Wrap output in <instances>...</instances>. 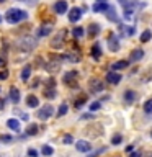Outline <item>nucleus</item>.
Instances as JSON below:
<instances>
[{
	"label": "nucleus",
	"mask_w": 152,
	"mask_h": 157,
	"mask_svg": "<svg viewBox=\"0 0 152 157\" xmlns=\"http://www.w3.org/2000/svg\"><path fill=\"white\" fill-rule=\"evenodd\" d=\"M28 18V12H25V10H20V8H10L7 15H5V20H7L8 23H20L21 20H26Z\"/></svg>",
	"instance_id": "obj_1"
},
{
	"label": "nucleus",
	"mask_w": 152,
	"mask_h": 157,
	"mask_svg": "<svg viewBox=\"0 0 152 157\" xmlns=\"http://www.w3.org/2000/svg\"><path fill=\"white\" fill-rule=\"evenodd\" d=\"M17 48L21 49L23 52H29L36 48V41L33 38H20L17 41Z\"/></svg>",
	"instance_id": "obj_2"
},
{
	"label": "nucleus",
	"mask_w": 152,
	"mask_h": 157,
	"mask_svg": "<svg viewBox=\"0 0 152 157\" xmlns=\"http://www.w3.org/2000/svg\"><path fill=\"white\" fill-rule=\"evenodd\" d=\"M52 115H54V106L52 105H44L41 110L38 111V118L41 121H46L48 118H51Z\"/></svg>",
	"instance_id": "obj_3"
},
{
	"label": "nucleus",
	"mask_w": 152,
	"mask_h": 157,
	"mask_svg": "<svg viewBox=\"0 0 152 157\" xmlns=\"http://www.w3.org/2000/svg\"><path fill=\"white\" fill-rule=\"evenodd\" d=\"M80 18H82V8L74 7L70 12H69V21H70V23H77Z\"/></svg>",
	"instance_id": "obj_4"
},
{
	"label": "nucleus",
	"mask_w": 152,
	"mask_h": 157,
	"mask_svg": "<svg viewBox=\"0 0 152 157\" xmlns=\"http://www.w3.org/2000/svg\"><path fill=\"white\" fill-rule=\"evenodd\" d=\"M88 87H90V92H93V93H100L103 90V83L100 82V78H90Z\"/></svg>",
	"instance_id": "obj_5"
},
{
	"label": "nucleus",
	"mask_w": 152,
	"mask_h": 157,
	"mask_svg": "<svg viewBox=\"0 0 152 157\" xmlns=\"http://www.w3.org/2000/svg\"><path fill=\"white\" fill-rule=\"evenodd\" d=\"M67 0H57L56 3H54V12H56L57 15H62L67 12Z\"/></svg>",
	"instance_id": "obj_6"
},
{
	"label": "nucleus",
	"mask_w": 152,
	"mask_h": 157,
	"mask_svg": "<svg viewBox=\"0 0 152 157\" xmlns=\"http://www.w3.org/2000/svg\"><path fill=\"white\" fill-rule=\"evenodd\" d=\"M59 66H61V57H54L52 61H49V62L46 64V71H49V72H57L59 69H61Z\"/></svg>",
	"instance_id": "obj_7"
},
{
	"label": "nucleus",
	"mask_w": 152,
	"mask_h": 157,
	"mask_svg": "<svg viewBox=\"0 0 152 157\" xmlns=\"http://www.w3.org/2000/svg\"><path fill=\"white\" fill-rule=\"evenodd\" d=\"M75 149L78 151V152H88L92 149V144L88 141H83V139H80V141H77L75 142Z\"/></svg>",
	"instance_id": "obj_8"
},
{
	"label": "nucleus",
	"mask_w": 152,
	"mask_h": 157,
	"mask_svg": "<svg viewBox=\"0 0 152 157\" xmlns=\"http://www.w3.org/2000/svg\"><path fill=\"white\" fill-rule=\"evenodd\" d=\"M121 75L118 72H108V75H106V82L108 83H113V85H118V83L121 82Z\"/></svg>",
	"instance_id": "obj_9"
},
{
	"label": "nucleus",
	"mask_w": 152,
	"mask_h": 157,
	"mask_svg": "<svg viewBox=\"0 0 152 157\" xmlns=\"http://www.w3.org/2000/svg\"><path fill=\"white\" fill-rule=\"evenodd\" d=\"M108 48H110L113 52L120 51V41H118L116 36H110V39H108Z\"/></svg>",
	"instance_id": "obj_10"
},
{
	"label": "nucleus",
	"mask_w": 152,
	"mask_h": 157,
	"mask_svg": "<svg viewBox=\"0 0 152 157\" xmlns=\"http://www.w3.org/2000/svg\"><path fill=\"white\" fill-rule=\"evenodd\" d=\"M142 57H144V51H142V49H134V51L131 52V56H129V61L137 62V61H141Z\"/></svg>",
	"instance_id": "obj_11"
},
{
	"label": "nucleus",
	"mask_w": 152,
	"mask_h": 157,
	"mask_svg": "<svg viewBox=\"0 0 152 157\" xmlns=\"http://www.w3.org/2000/svg\"><path fill=\"white\" fill-rule=\"evenodd\" d=\"M108 8H110V5H108V3H98V2L92 7V10L95 13H105V12H108Z\"/></svg>",
	"instance_id": "obj_12"
},
{
	"label": "nucleus",
	"mask_w": 152,
	"mask_h": 157,
	"mask_svg": "<svg viewBox=\"0 0 152 157\" xmlns=\"http://www.w3.org/2000/svg\"><path fill=\"white\" fill-rule=\"evenodd\" d=\"M92 57L95 59V61H98V59L101 57V46H100V43H95L92 46Z\"/></svg>",
	"instance_id": "obj_13"
},
{
	"label": "nucleus",
	"mask_w": 152,
	"mask_h": 157,
	"mask_svg": "<svg viewBox=\"0 0 152 157\" xmlns=\"http://www.w3.org/2000/svg\"><path fill=\"white\" fill-rule=\"evenodd\" d=\"M127 66H129V62L127 61H116L111 64V71L116 72V71H121V69H126Z\"/></svg>",
	"instance_id": "obj_14"
},
{
	"label": "nucleus",
	"mask_w": 152,
	"mask_h": 157,
	"mask_svg": "<svg viewBox=\"0 0 152 157\" xmlns=\"http://www.w3.org/2000/svg\"><path fill=\"white\" fill-rule=\"evenodd\" d=\"M7 126L12 131H20V121L17 120V118H10V120H7Z\"/></svg>",
	"instance_id": "obj_15"
},
{
	"label": "nucleus",
	"mask_w": 152,
	"mask_h": 157,
	"mask_svg": "<svg viewBox=\"0 0 152 157\" xmlns=\"http://www.w3.org/2000/svg\"><path fill=\"white\" fill-rule=\"evenodd\" d=\"M26 105L29 108H36L39 105V100H38V97L36 95H28L26 97Z\"/></svg>",
	"instance_id": "obj_16"
},
{
	"label": "nucleus",
	"mask_w": 152,
	"mask_h": 157,
	"mask_svg": "<svg viewBox=\"0 0 152 157\" xmlns=\"http://www.w3.org/2000/svg\"><path fill=\"white\" fill-rule=\"evenodd\" d=\"M100 29H101V28H100V25H97V23H92L90 26L87 28V33L90 34V36H97V34L100 33Z\"/></svg>",
	"instance_id": "obj_17"
},
{
	"label": "nucleus",
	"mask_w": 152,
	"mask_h": 157,
	"mask_svg": "<svg viewBox=\"0 0 152 157\" xmlns=\"http://www.w3.org/2000/svg\"><path fill=\"white\" fill-rule=\"evenodd\" d=\"M123 97H124V101L126 103H132V101L136 100V92L134 90H126Z\"/></svg>",
	"instance_id": "obj_18"
},
{
	"label": "nucleus",
	"mask_w": 152,
	"mask_h": 157,
	"mask_svg": "<svg viewBox=\"0 0 152 157\" xmlns=\"http://www.w3.org/2000/svg\"><path fill=\"white\" fill-rule=\"evenodd\" d=\"M10 100H12L13 103H18L20 101V92H18V88H15V87L10 88Z\"/></svg>",
	"instance_id": "obj_19"
},
{
	"label": "nucleus",
	"mask_w": 152,
	"mask_h": 157,
	"mask_svg": "<svg viewBox=\"0 0 152 157\" xmlns=\"http://www.w3.org/2000/svg\"><path fill=\"white\" fill-rule=\"evenodd\" d=\"M62 43H64V33H59L57 36L54 38V41L51 43V46H52V48H61Z\"/></svg>",
	"instance_id": "obj_20"
},
{
	"label": "nucleus",
	"mask_w": 152,
	"mask_h": 157,
	"mask_svg": "<svg viewBox=\"0 0 152 157\" xmlns=\"http://www.w3.org/2000/svg\"><path fill=\"white\" fill-rule=\"evenodd\" d=\"M29 75H31V66H25L23 71H21V80L23 82H28Z\"/></svg>",
	"instance_id": "obj_21"
},
{
	"label": "nucleus",
	"mask_w": 152,
	"mask_h": 157,
	"mask_svg": "<svg viewBox=\"0 0 152 157\" xmlns=\"http://www.w3.org/2000/svg\"><path fill=\"white\" fill-rule=\"evenodd\" d=\"M49 33H51V26H46V25H44V26H41V28L38 29L36 36L38 38H43V36H48Z\"/></svg>",
	"instance_id": "obj_22"
},
{
	"label": "nucleus",
	"mask_w": 152,
	"mask_h": 157,
	"mask_svg": "<svg viewBox=\"0 0 152 157\" xmlns=\"http://www.w3.org/2000/svg\"><path fill=\"white\" fill-rule=\"evenodd\" d=\"M150 38H152V31H150V29H144V31L141 33V41L142 43H147Z\"/></svg>",
	"instance_id": "obj_23"
},
{
	"label": "nucleus",
	"mask_w": 152,
	"mask_h": 157,
	"mask_svg": "<svg viewBox=\"0 0 152 157\" xmlns=\"http://www.w3.org/2000/svg\"><path fill=\"white\" fill-rule=\"evenodd\" d=\"M75 77H77V72H75V71H70V72H67L66 75H64V82H66V83H70Z\"/></svg>",
	"instance_id": "obj_24"
},
{
	"label": "nucleus",
	"mask_w": 152,
	"mask_h": 157,
	"mask_svg": "<svg viewBox=\"0 0 152 157\" xmlns=\"http://www.w3.org/2000/svg\"><path fill=\"white\" fill-rule=\"evenodd\" d=\"M41 152H43V155H46V157H49V155H52V154H54V149H52L51 146L44 144V146H43V149H41Z\"/></svg>",
	"instance_id": "obj_25"
},
{
	"label": "nucleus",
	"mask_w": 152,
	"mask_h": 157,
	"mask_svg": "<svg viewBox=\"0 0 152 157\" xmlns=\"http://www.w3.org/2000/svg\"><path fill=\"white\" fill-rule=\"evenodd\" d=\"M108 18H110V20H113V21H118L116 10H115V7H111V5H110V8H108Z\"/></svg>",
	"instance_id": "obj_26"
},
{
	"label": "nucleus",
	"mask_w": 152,
	"mask_h": 157,
	"mask_svg": "<svg viewBox=\"0 0 152 157\" xmlns=\"http://www.w3.org/2000/svg\"><path fill=\"white\" fill-rule=\"evenodd\" d=\"M83 33H85V29H83L82 26H75V28L72 29V34H74L75 38H82Z\"/></svg>",
	"instance_id": "obj_27"
},
{
	"label": "nucleus",
	"mask_w": 152,
	"mask_h": 157,
	"mask_svg": "<svg viewBox=\"0 0 152 157\" xmlns=\"http://www.w3.org/2000/svg\"><path fill=\"white\" fill-rule=\"evenodd\" d=\"M36 132H38V124H29L26 128V134L28 136H34Z\"/></svg>",
	"instance_id": "obj_28"
},
{
	"label": "nucleus",
	"mask_w": 152,
	"mask_h": 157,
	"mask_svg": "<svg viewBox=\"0 0 152 157\" xmlns=\"http://www.w3.org/2000/svg\"><path fill=\"white\" fill-rule=\"evenodd\" d=\"M85 101H87V95H82L80 98H77V100L74 101V105H75V108H82Z\"/></svg>",
	"instance_id": "obj_29"
},
{
	"label": "nucleus",
	"mask_w": 152,
	"mask_h": 157,
	"mask_svg": "<svg viewBox=\"0 0 152 157\" xmlns=\"http://www.w3.org/2000/svg\"><path fill=\"white\" fill-rule=\"evenodd\" d=\"M67 110H69V106H67V103H62L61 106H59V110H57V116L61 118V116H64L67 113Z\"/></svg>",
	"instance_id": "obj_30"
},
{
	"label": "nucleus",
	"mask_w": 152,
	"mask_h": 157,
	"mask_svg": "<svg viewBox=\"0 0 152 157\" xmlns=\"http://www.w3.org/2000/svg\"><path fill=\"white\" fill-rule=\"evenodd\" d=\"M121 141H123V136H121V134H113V136H111V144H113V146L121 144Z\"/></svg>",
	"instance_id": "obj_31"
},
{
	"label": "nucleus",
	"mask_w": 152,
	"mask_h": 157,
	"mask_svg": "<svg viewBox=\"0 0 152 157\" xmlns=\"http://www.w3.org/2000/svg\"><path fill=\"white\" fill-rule=\"evenodd\" d=\"M56 90H54V88H46V90H44V97L46 98H56Z\"/></svg>",
	"instance_id": "obj_32"
},
{
	"label": "nucleus",
	"mask_w": 152,
	"mask_h": 157,
	"mask_svg": "<svg viewBox=\"0 0 152 157\" xmlns=\"http://www.w3.org/2000/svg\"><path fill=\"white\" fill-rule=\"evenodd\" d=\"M103 152H106V147H101V149H97V151H93L92 154H88L87 157H97V155L103 154Z\"/></svg>",
	"instance_id": "obj_33"
},
{
	"label": "nucleus",
	"mask_w": 152,
	"mask_h": 157,
	"mask_svg": "<svg viewBox=\"0 0 152 157\" xmlns=\"http://www.w3.org/2000/svg\"><path fill=\"white\" fill-rule=\"evenodd\" d=\"M0 141H2V142H7V144H8V142L13 141V137L10 136V134H2V136H0Z\"/></svg>",
	"instance_id": "obj_34"
},
{
	"label": "nucleus",
	"mask_w": 152,
	"mask_h": 157,
	"mask_svg": "<svg viewBox=\"0 0 152 157\" xmlns=\"http://www.w3.org/2000/svg\"><path fill=\"white\" fill-rule=\"evenodd\" d=\"M62 142H64V144H72V142H74V137H72L70 134H66V136L62 137Z\"/></svg>",
	"instance_id": "obj_35"
},
{
	"label": "nucleus",
	"mask_w": 152,
	"mask_h": 157,
	"mask_svg": "<svg viewBox=\"0 0 152 157\" xmlns=\"http://www.w3.org/2000/svg\"><path fill=\"white\" fill-rule=\"evenodd\" d=\"M144 111H146V113H150V111H152V100H147V101H146Z\"/></svg>",
	"instance_id": "obj_36"
},
{
	"label": "nucleus",
	"mask_w": 152,
	"mask_h": 157,
	"mask_svg": "<svg viewBox=\"0 0 152 157\" xmlns=\"http://www.w3.org/2000/svg\"><path fill=\"white\" fill-rule=\"evenodd\" d=\"M100 108H101V103H100V101H93L92 105H90V110H92V111H95V110H100Z\"/></svg>",
	"instance_id": "obj_37"
},
{
	"label": "nucleus",
	"mask_w": 152,
	"mask_h": 157,
	"mask_svg": "<svg viewBox=\"0 0 152 157\" xmlns=\"http://www.w3.org/2000/svg\"><path fill=\"white\" fill-rule=\"evenodd\" d=\"M28 157H38V151L33 149V147H29L28 149Z\"/></svg>",
	"instance_id": "obj_38"
},
{
	"label": "nucleus",
	"mask_w": 152,
	"mask_h": 157,
	"mask_svg": "<svg viewBox=\"0 0 152 157\" xmlns=\"http://www.w3.org/2000/svg\"><path fill=\"white\" fill-rule=\"evenodd\" d=\"M8 75H10L8 71H2V72H0V80H5V78H8Z\"/></svg>",
	"instance_id": "obj_39"
},
{
	"label": "nucleus",
	"mask_w": 152,
	"mask_h": 157,
	"mask_svg": "<svg viewBox=\"0 0 152 157\" xmlns=\"http://www.w3.org/2000/svg\"><path fill=\"white\" fill-rule=\"evenodd\" d=\"M129 157H141V152H131Z\"/></svg>",
	"instance_id": "obj_40"
},
{
	"label": "nucleus",
	"mask_w": 152,
	"mask_h": 157,
	"mask_svg": "<svg viewBox=\"0 0 152 157\" xmlns=\"http://www.w3.org/2000/svg\"><path fill=\"white\" fill-rule=\"evenodd\" d=\"M92 115H82V120H92Z\"/></svg>",
	"instance_id": "obj_41"
},
{
	"label": "nucleus",
	"mask_w": 152,
	"mask_h": 157,
	"mask_svg": "<svg viewBox=\"0 0 152 157\" xmlns=\"http://www.w3.org/2000/svg\"><path fill=\"white\" fill-rule=\"evenodd\" d=\"M126 152H127V154H131V152H132V146H127L126 147Z\"/></svg>",
	"instance_id": "obj_42"
},
{
	"label": "nucleus",
	"mask_w": 152,
	"mask_h": 157,
	"mask_svg": "<svg viewBox=\"0 0 152 157\" xmlns=\"http://www.w3.org/2000/svg\"><path fill=\"white\" fill-rule=\"evenodd\" d=\"M3 66H5V61H3L2 57H0V67H3Z\"/></svg>",
	"instance_id": "obj_43"
},
{
	"label": "nucleus",
	"mask_w": 152,
	"mask_h": 157,
	"mask_svg": "<svg viewBox=\"0 0 152 157\" xmlns=\"http://www.w3.org/2000/svg\"><path fill=\"white\" fill-rule=\"evenodd\" d=\"M3 103H5L3 100H0V110H3V106H5V105H3Z\"/></svg>",
	"instance_id": "obj_44"
},
{
	"label": "nucleus",
	"mask_w": 152,
	"mask_h": 157,
	"mask_svg": "<svg viewBox=\"0 0 152 157\" xmlns=\"http://www.w3.org/2000/svg\"><path fill=\"white\" fill-rule=\"evenodd\" d=\"M98 3H106V0H97Z\"/></svg>",
	"instance_id": "obj_45"
},
{
	"label": "nucleus",
	"mask_w": 152,
	"mask_h": 157,
	"mask_svg": "<svg viewBox=\"0 0 152 157\" xmlns=\"http://www.w3.org/2000/svg\"><path fill=\"white\" fill-rule=\"evenodd\" d=\"M3 2H7V0H0V3H3Z\"/></svg>",
	"instance_id": "obj_46"
},
{
	"label": "nucleus",
	"mask_w": 152,
	"mask_h": 157,
	"mask_svg": "<svg viewBox=\"0 0 152 157\" xmlns=\"http://www.w3.org/2000/svg\"><path fill=\"white\" fill-rule=\"evenodd\" d=\"M0 21H2V17H0Z\"/></svg>",
	"instance_id": "obj_47"
},
{
	"label": "nucleus",
	"mask_w": 152,
	"mask_h": 157,
	"mask_svg": "<svg viewBox=\"0 0 152 157\" xmlns=\"http://www.w3.org/2000/svg\"><path fill=\"white\" fill-rule=\"evenodd\" d=\"M150 136H152V131H150Z\"/></svg>",
	"instance_id": "obj_48"
}]
</instances>
